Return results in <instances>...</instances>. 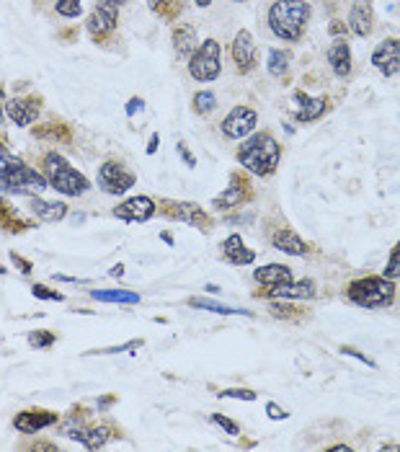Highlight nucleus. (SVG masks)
I'll return each mask as SVG.
<instances>
[{"mask_svg":"<svg viewBox=\"0 0 400 452\" xmlns=\"http://www.w3.org/2000/svg\"><path fill=\"white\" fill-rule=\"evenodd\" d=\"M279 158H282V147L269 132H258L251 140H246L238 150V161L256 176H269L277 171Z\"/></svg>","mask_w":400,"mask_h":452,"instance_id":"f257e3e1","label":"nucleus"},{"mask_svg":"<svg viewBox=\"0 0 400 452\" xmlns=\"http://www.w3.org/2000/svg\"><path fill=\"white\" fill-rule=\"evenodd\" d=\"M310 18V6L305 0H277L269 11V26L279 39L297 42Z\"/></svg>","mask_w":400,"mask_h":452,"instance_id":"f03ea898","label":"nucleus"},{"mask_svg":"<svg viewBox=\"0 0 400 452\" xmlns=\"http://www.w3.org/2000/svg\"><path fill=\"white\" fill-rule=\"evenodd\" d=\"M44 179L50 181L52 189H57L59 194H67V197H78V194L88 191V186H91L86 176L78 174V171L57 153L44 155Z\"/></svg>","mask_w":400,"mask_h":452,"instance_id":"7ed1b4c3","label":"nucleus"},{"mask_svg":"<svg viewBox=\"0 0 400 452\" xmlns=\"http://www.w3.org/2000/svg\"><path fill=\"white\" fill-rule=\"evenodd\" d=\"M346 298L359 307H387L393 305L395 287L387 277H367L357 279L346 287Z\"/></svg>","mask_w":400,"mask_h":452,"instance_id":"20e7f679","label":"nucleus"},{"mask_svg":"<svg viewBox=\"0 0 400 452\" xmlns=\"http://www.w3.org/2000/svg\"><path fill=\"white\" fill-rule=\"evenodd\" d=\"M47 179L42 174H37L34 168H29L26 163L8 168L0 174V191L6 194H23V197H37L39 191L47 189Z\"/></svg>","mask_w":400,"mask_h":452,"instance_id":"39448f33","label":"nucleus"},{"mask_svg":"<svg viewBox=\"0 0 400 452\" xmlns=\"http://www.w3.org/2000/svg\"><path fill=\"white\" fill-rule=\"evenodd\" d=\"M219 67H222V50H219V42L207 39V42H202V47L194 52V57H191V62H189L191 78H197V81H215L219 75Z\"/></svg>","mask_w":400,"mask_h":452,"instance_id":"423d86ee","label":"nucleus"},{"mask_svg":"<svg viewBox=\"0 0 400 452\" xmlns=\"http://www.w3.org/2000/svg\"><path fill=\"white\" fill-rule=\"evenodd\" d=\"M158 207H160V212L171 220H181V222H186V225H191V227H199V230H210L212 227L210 215H207L199 205H194V202H173V199H163Z\"/></svg>","mask_w":400,"mask_h":452,"instance_id":"0eeeda50","label":"nucleus"},{"mask_svg":"<svg viewBox=\"0 0 400 452\" xmlns=\"http://www.w3.org/2000/svg\"><path fill=\"white\" fill-rule=\"evenodd\" d=\"M98 186H101L106 194H124L127 189L135 186V174H130L124 163L117 161H106L98 168Z\"/></svg>","mask_w":400,"mask_h":452,"instance_id":"6e6552de","label":"nucleus"},{"mask_svg":"<svg viewBox=\"0 0 400 452\" xmlns=\"http://www.w3.org/2000/svg\"><path fill=\"white\" fill-rule=\"evenodd\" d=\"M372 65L377 67L379 73L390 78L400 70V42L398 39H385L377 44V50L372 52Z\"/></svg>","mask_w":400,"mask_h":452,"instance_id":"1a4fd4ad","label":"nucleus"},{"mask_svg":"<svg viewBox=\"0 0 400 452\" xmlns=\"http://www.w3.org/2000/svg\"><path fill=\"white\" fill-rule=\"evenodd\" d=\"M256 119L258 117H256L253 109H248V106H235V109L225 117V122H222V132L233 140L246 137L248 132L256 127Z\"/></svg>","mask_w":400,"mask_h":452,"instance_id":"9d476101","label":"nucleus"},{"mask_svg":"<svg viewBox=\"0 0 400 452\" xmlns=\"http://www.w3.org/2000/svg\"><path fill=\"white\" fill-rule=\"evenodd\" d=\"M155 202L150 197H132L114 210V217L127 220V222H145L155 215Z\"/></svg>","mask_w":400,"mask_h":452,"instance_id":"9b49d317","label":"nucleus"},{"mask_svg":"<svg viewBox=\"0 0 400 452\" xmlns=\"http://www.w3.org/2000/svg\"><path fill=\"white\" fill-rule=\"evenodd\" d=\"M59 416L55 411H47V409H29V411H21V414L16 416V429L23 431V434H37L39 429H47L52 424H57Z\"/></svg>","mask_w":400,"mask_h":452,"instance_id":"f8f14e48","label":"nucleus"},{"mask_svg":"<svg viewBox=\"0 0 400 452\" xmlns=\"http://www.w3.org/2000/svg\"><path fill=\"white\" fill-rule=\"evenodd\" d=\"M39 109H42V98L39 96H29V98H11L6 101L8 117L13 119L18 127H29L37 119Z\"/></svg>","mask_w":400,"mask_h":452,"instance_id":"ddd939ff","label":"nucleus"},{"mask_svg":"<svg viewBox=\"0 0 400 452\" xmlns=\"http://www.w3.org/2000/svg\"><path fill=\"white\" fill-rule=\"evenodd\" d=\"M117 8H111V6H101V8H96L93 13L88 16V31L93 34V39H101L106 37V34H111V31L117 29Z\"/></svg>","mask_w":400,"mask_h":452,"instance_id":"4468645a","label":"nucleus"},{"mask_svg":"<svg viewBox=\"0 0 400 452\" xmlns=\"http://www.w3.org/2000/svg\"><path fill=\"white\" fill-rule=\"evenodd\" d=\"M375 13H372V3L370 0H357L354 8H351L349 13V26L351 31L357 34V37H370L372 34V26H375Z\"/></svg>","mask_w":400,"mask_h":452,"instance_id":"2eb2a0df","label":"nucleus"},{"mask_svg":"<svg viewBox=\"0 0 400 452\" xmlns=\"http://www.w3.org/2000/svg\"><path fill=\"white\" fill-rule=\"evenodd\" d=\"M233 60L238 62L240 73H248V70L256 65L253 37H251L248 31H238V37H235V42H233Z\"/></svg>","mask_w":400,"mask_h":452,"instance_id":"dca6fc26","label":"nucleus"},{"mask_svg":"<svg viewBox=\"0 0 400 452\" xmlns=\"http://www.w3.org/2000/svg\"><path fill=\"white\" fill-rule=\"evenodd\" d=\"M328 62L338 78H346L351 73V50L346 39H333L331 50H328Z\"/></svg>","mask_w":400,"mask_h":452,"instance_id":"f3484780","label":"nucleus"},{"mask_svg":"<svg viewBox=\"0 0 400 452\" xmlns=\"http://www.w3.org/2000/svg\"><path fill=\"white\" fill-rule=\"evenodd\" d=\"M253 277H256V282H258V285L274 290V287L292 282V271H290V266H284V264H269V266H261V269H256Z\"/></svg>","mask_w":400,"mask_h":452,"instance_id":"a211bd4d","label":"nucleus"},{"mask_svg":"<svg viewBox=\"0 0 400 452\" xmlns=\"http://www.w3.org/2000/svg\"><path fill=\"white\" fill-rule=\"evenodd\" d=\"M266 298H299V300H305V298H313L315 295V282L313 279H302V282H287V285H279L274 287V290H266L263 292Z\"/></svg>","mask_w":400,"mask_h":452,"instance_id":"6ab92c4d","label":"nucleus"},{"mask_svg":"<svg viewBox=\"0 0 400 452\" xmlns=\"http://www.w3.org/2000/svg\"><path fill=\"white\" fill-rule=\"evenodd\" d=\"M222 256H225L230 264H235V266L251 264L256 259V254L251 251V248H246V243H243L240 235H230V238L222 243Z\"/></svg>","mask_w":400,"mask_h":452,"instance_id":"aec40b11","label":"nucleus"},{"mask_svg":"<svg viewBox=\"0 0 400 452\" xmlns=\"http://www.w3.org/2000/svg\"><path fill=\"white\" fill-rule=\"evenodd\" d=\"M248 199V181L243 179L240 181V176H233V186H227V191L222 197L215 199V207L217 210H230V207H240L243 202Z\"/></svg>","mask_w":400,"mask_h":452,"instance_id":"412c9836","label":"nucleus"},{"mask_svg":"<svg viewBox=\"0 0 400 452\" xmlns=\"http://www.w3.org/2000/svg\"><path fill=\"white\" fill-rule=\"evenodd\" d=\"M295 101L302 103V106H295V117L299 119V122H313V119H318L323 111L328 109V98H307L305 94H297L295 96Z\"/></svg>","mask_w":400,"mask_h":452,"instance_id":"4be33fe9","label":"nucleus"},{"mask_svg":"<svg viewBox=\"0 0 400 452\" xmlns=\"http://www.w3.org/2000/svg\"><path fill=\"white\" fill-rule=\"evenodd\" d=\"M274 246L279 248V251H284V254H292V256H305L307 254V243L299 238L297 233H292V230H279V233H274Z\"/></svg>","mask_w":400,"mask_h":452,"instance_id":"5701e85b","label":"nucleus"},{"mask_svg":"<svg viewBox=\"0 0 400 452\" xmlns=\"http://www.w3.org/2000/svg\"><path fill=\"white\" fill-rule=\"evenodd\" d=\"M31 212L44 222H57V220H62L67 215V205H62V202H44V199L34 197L31 199Z\"/></svg>","mask_w":400,"mask_h":452,"instance_id":"b1692460","label":"nucleus"},{"mask_svg":"<svg viewBox=\"0 0 400 452\" xmlns=\"http://www.w3.org/2000/svg\"><path fill=\"white\" fill-rule=\"evenodd\" d=\"M197 29L191 26V23H181V26H176L173 29V50L178 55H191V52L197 50Z\"/></svg>","mask_w":400,"mask_h":452,"instance_id":"393cba45","label":"nucleus"},{"mask_svg":"<svg viewBox=\"0 0 400 452\" xmlns=\"http://www.w3.org/2000/svg\"><path fill=\"white\" fill-rule=\"evenodd\" d=\"M31 227L26 220L16 212V207H11L6 199H0V230H11V233H18V230H26Z\"/></svg>","mask_w":400,"mask_h":452,"instance_id":"a878e982","label":"nucleus"},{"mask_svg":"<svg viewBox=\"0 0 400 452\" xmlns=\"http://www.w3.org/2000/svg\"><path fill=\"white\" fill-rule=\"evenodd\" d=\"M91 298L98 300V303H127V305H137L139 295L130 290H93Z\"/></svg>","mask_w":400,"mask_h":452,"instance_id":"bb28decb","label":"nucleus"},{"mask_svg":"<svg viewBox=\"0 0 400 452\" xmlns=\"http://www.w3.org/2000/svg\"><path fill=\"white\" fill-rule=\"evenodd\" d=\"M109 437H119V434H111L109 426H86L83 434H80V442L88 447V450H98L109 442Z\"/></svg>","mask_w":400,"mask_h":452,"instance_id":"cd10ccee","label":"nucleus"},{"mask_svg":"<svg viewBox=\"0 0 400 452\" xmlns=\"http://www.w3.org/2000/svg\"><path fill=\"white\" fill-rule=\"evenodd\" d=\"M147 3L153 8V13H158L160 18H166V21H176L178 13L183 11L181 0H147Z\"/></svg>","mask_w":400,"mask_h":452,"instance_id":"c85d7f7f","label":"nucleus"},{"mask_svg":"<svg viewBox=\"0 0 400 452\" xmlns=\"http://www.w3.org/2000/svg\"><path fill=\"white\" fill-rule=\"evenodd\" d=\"M34 135H37V137H55V140L73 137V135H70V127H67L65 122H47V124H42V127H37Z\"/></svg>","mask_w":400,"mask_h":452,"instance_id":"c756f323","label":"nucleus"},{"mask_svg":"<svg viewBox=\"0 0 400 452\" xmlns=\"http://www.w3.org/2000/svg\"><path fill=\"white\" fill-rule=\"evenodd\" d=\"M189 305L194 307H204V310H212V313H222V315H251L248 310H235V307H227L222 303H212V300H202V298H191Z\"/></svg>","mask_w":400,"mask_h":452,"instance_id":"7c9ffc66","label":"nucleus"},{"mask_svg":"<svg viewBox=\"0 0 400 452\" xmlns=\"http://www.w3.org/2000/svg\"><path fill=\"white\" fill-rule=\"evenodd\" d=\"M215 106H217V98H215L212 91H202V94L194 96V111L197 114H210Z\"/></svg>","mask_w":400,"mask_h":452,"instance_id":"2f4dec72","label":"nucleus"},{"mask_svg":"<svg viewBox=\"0 0 400 452\" xmlns=\"http://www.w3.org/2000/svg\"><path fill=\"white\" fill-rule=\"evenodd\" d=\"M287 55H284V52H279V50H271L269 52V73L271 75H284L287 73Z\"/></svg>","mask_w":400,"mask_h":452,"instance_id":"473e14b6","label":"nucleus"},{"mask_svg":"<svg viewBox=\"0 0 400 452\" xmlns=\"http://www.w3.org/2000/svg\"><path fill=\"white\" fill-rule=\"evenodd\" d=\"M269 310H271V315H277V318H287V321H297L299 315H302V313H297L299 307L287 305V303H271Z\"/></svg>","mask_w":400,"mask_h":452,"instance_id":"72a5a7b5","label":"nucleus"},{"mask_svg":"<svg viewBox=\"0 0 400 452\" xmlns=\"http://www.w3.org/2000/svg\"><path fill=\"white\" fill-rule=\"evenodd\" d=\"M29 344L31 346H37V349H47V346L55 344V334H52V331H31Z\"/></svg>","mask_w":400,"mask_h":452,"instance_id":"f704fd0d","label":"nucleus"},{"mask_svg":"<svg viewBox=\"0 0 400 452\" xmlns=\"http://www.w3.org/2000/svg\"><path fill=\"white\" fill-rule=\"evenodd\" d=\"M385 277L400 279V243L393 248V254H390V261H387V266H385Z\"/></svg>","mask_w":400,"mask_h":452,"instance_id":"c9c22d12","label":"nucleus"},{"mask_svg":"<svg viewBox=\"0 0 400 452\" xmlns=\"http://www.w3.org/2000/svg\"><path fill=\"white\" fill-rule=\"evenodd\" d=\"M57 13L75 18L80 13V0H57Z\"/></svg>","mask_w":400,"mask_h":452,"instance_id":"e433bc0d","label":"nucleus"},{"mask_svg":"<svg viewBox=\"0 0 400 452\" xmlns=\"http://www.w3.org/2000/svg\"><path fill=\"white\" fill-rule=\"evenodd\" d=\"M18 163H23L21 158H16V155L11 153L6 145H0V174H3V171H8V168L18 166Z\"/></svg>","mask_w":400,"mask_h":452,"instance_id":"4c0bfd02","label":"nucleus"},{"mask_svg":"<svg viewBox=\"0 0 400 452\" xmlns=\"http://www.w3.org/2000/svg\"><path fill=\"white\" fill-rule=\"evenodd\" d=\"M139 346H142V339H137V341H127V344H122V346H109V349H93V351H88V354H117V351L139 349Z\"/></svg>","mask_w":400,"mask_h":452,"instance_id":"58836bf2","label":"nucleus"},{"mask_svg":"<svg viewBox=\"0 0 400 452\" xmlns=\"http://www.w3.org/2000/svg\"><path fill=\"white\" fill-rule=\"evenodd\" d=\"M31 292H34V298H39V300H57V303L62 300V292L50 290V287H44V285H34Z\"/></svg>","mask_w":400,"mask_h":452,"instance_id":"ea45409f","label":"nucleus"},{"mask_svg":"<svg viewBox=\"0 0 400 452\" xmlns=\"http://www.w3.org/2000/svg\"><path fill=\"white\" fill-rule=\"evenodd\" d=\"M222 398H243V401H256L253 390H246V388H230V390H222Z\"/></svg>","mask_w":400,"mask_h":452,"instance_id":"a19ab883","label":"nucleus"},{"mask_svg":"<svg viewBox=\"0 0 400 452\" xmlns=\"http://www.w3.org/2000/svg\"><path fill=\"white\" fill-rule=\"evenodd\" d=\"M212 422L215 424H219V426H222V429L227 431V434H240V426L235 422H230V419H227V416H222V414H212Z\"/></svg>","mask_w":400,"mask_h":452,"instance_id":"79ce46f5","label":"nucleus"},{"mask_svg":"<svg viewBox=\"0 0 400 452\" xmlns=\"http://www.w3.org/2000/svg\"><path fill=\"white\" fill-rule=\"evenodd\" d=\"M341 351H343V354H349V357H357L359 362H364V365H370V367H377V365H375V362H372L370 357H367V354H362V351H357V349H354V346H343Z\"/></svg>","mask_w":400,"mask_h":452,"instance_id":"37998d69","label":"nucleus"},{"mask_svg":"<svg viewBox=\"0 0 400 452\" xmlns=\"http://www.w3.org/2000/svg\"><path fill=\"white\" fill-rule=\"evenodd\" d=\"M137 109H142V98H130V103H127V117H135L137 114Z\"/></svg>","mask_w":400,"mask_h":452,"instance_id":"c03bdc74","label":"nucleus"},{"mask_svg":"<svg viewBox=\"0 0 400 452\" xmlns=\"http://www.w3.org/2000/svg\"><path fill=\"white\" fill-rule=\"evenodd\" d=\"M11 259H13L16 266H21L23 274H29V271H31V261H26V259H21V256H18V254H11Z\"/></svg>","mask_w":400,"mask_h":452,"instance_id":"a18cd8bd","label":"nucleus"},{"mask_svg":"<svg viewBox=\"0 0 400 452\" xmlns=\"http://www.w3.org/2000/svg\"><path fill=\"white\" fill-rule=\"evenodd\" d=\"M178 155H183V161L189 163V166H191V168L197 166V158H194V155H191V153H189V147L183 145V142H181V145H178Z\"/></svg>","mask_w":400,"mask_h":452,"instance_id":"49530a36","label":"nucleus"},{"mask_svg":"<svg viewBox=\"0 0 400 452\" xmlns=\"http://www.w3.org/2000/svg\"><path fill=\"white\" fill-rule=\"evenodd\" d=\"M266 411H269V416L274 419V422H279V419H284V416H287L282 409H279L277 403H269V406H266Z\"/></svg>","mask_w":400,"mask_h":452,"instance_id":"de8ad7c7","label":"nucleus"},{"mask_svg":"<svg viewBox=\"0 0 400 452\" xmlns=\"http://www.w3.org/2000/svg\"><path fill=\"white\" fill-rule=\"evenodd\" d=\"M328 31L333 34V37H338V34H343L346 31V23H338V21H333L331 26H328Z\"/></svg>","mask_w":400,"mask_h":452,"instance_id":"09e8293b","label":"nucleus"},{"mask_svg":"<svg viewBox=\"0 0 400 452\" xmlns=\"http://www.w3.org/2000/svg\"><path fill=\"white\" fill-rule=\"evenodd\" d=\"M158 132H155V135H153V137H150V145H147V153H150V155H153L155 153V150H158Z\"/></svg>","mask_w":400,"mask_h":452,"instance_id":"8fccbe9b","label":"nucleus"},{"mask_svg":"<svg viewBox=\"0 0 400 452\" xmlns=\"http://www.w3.org/2000/svg\"><path fill=\"white\" fill-rule=\"evenodd\" d=\"M124 274V266L122 264H119V266H114V269H111V277H122Z\"/></svg>","mask_w":400,"mask_h":452,"instance_id":"3c124183","label":"nucleus"},{"mask_svg":"<svg viewBox=\"0 0 400 452\" xmlns=\"http://www.w3.org/2000/svg\"><path fill=\"white\" fill-rule=\"evenodd\" d=\"M103 3H106V6H111V8H117L119 3H124V0H103Z\"/></svg>","mask_w":400,"mask_h":452,"instance_id":"603ef678","label":"nucleus"},{"mask_svg":"<svg viewBox=\"0 0 400 452\" xmlns=\"http://www.w3.org/2000/svg\"><path fill=\"white\" fill-rule=\"evenodd\" d=\"M3 106H6V101H3V88H0V119H3Z\"/></svg>","mask_w":400,"mask_h":452,"instance_id":"864d4df0","label":"nucleus"},{"mask_svg":"<svg viewBox=\"0 0 400 452\" xmlns=\"http://www.w3.org/2000/svg\"><path fill=\"white\" fill-rule=\"evenodd\" d=\"M210 3H212V0H197V6H202V8H207Z\"/></svg>","mask_w":400,"mask_h":452,"instance_id":"5fc2aeb1","label":"nucleus"},{"mask_svg":"<svg viewBox=\"0 0 400 452\" xmlns=\"http://www.w3.org/2000/svg\"><path fill=\"white\" fill-rule=\"evenodd\" d=\"M8 269H3V264H0V274H6Z\"/></svg>","mask_w":400,"mask_h":452,"instance_id":"6e6d98bb","label":"nucleus"},{"mask_svg":"<svg viewBox=\"0 0 400 452\" xmlns=\"http://www.w3.org/2000/svg\"><path fill=\"white\" fill-rule=\"evenodd\" d=\"M240 3H243V0H240Z\"/></svg>","mask_w":400,"mask_h":452,"instance_id":"4d7b16f0","label":"nucleus"}]
</instances>
